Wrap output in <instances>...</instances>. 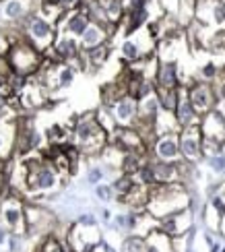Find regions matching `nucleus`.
Returning a JSON list of instances; mask_svg holds the SVG:
<instances>
[{
  "instance_id": "39",
  "label": "nucleus",
  "mask_w": 225,
  "mask_h": 252,
  "mask_svg": "<svg viewBox=\"0 0 225 252\" xmlns=\"http://www.w3.org/2000/svg\"><path fill=\"white\" fill-rule=\"evenodd\" d=\"M60 2H62V6L66 8V10H77V8L83 6L85 0H60Z\"/></svg>"
},
{
  "instance_id": "8",
  "label": "nucleus",
  "mask_w": 225,
  "mask_h": 252,
  "mask_svg": "<svg viewBox=\"0 0 225 252\" xmlns=\"http://www.w3.org/2000/svg\"><path fill=\"white\" fill-rule=\"evenodd\" d=\"M0 219L2 225L13 234L27 232V219H25V205L17 196H8L0 205Z\"/></svg>"
},
{
  "instance_id": "20",
  "label": "nucleus",
  "mask_w": 225,
  "mask_h": 252,
  "mask_svg": "<svg viewBox=\"0 0 225 252\" xmlns=\"http://www.w3.org/2000/svg\"><path fill=\"white\" fill-rule=\"evenodd\" d=\"M112 29H114V27H108V25H101V23H95V21H91V23L87 25V29H85V33L79 37L81 52L105 44V41H108V37H110V31H112Z\"/></svg>"
},
{
  "instance_id": "3",
  "label": "nucleus",
  "mask_w": 225,
  "mask_h": 252,
  "mask_svg": "<svg viewBox=\"0 0 225 252\" xmlns=\"http://www.w3.org/2000/svg\"><path fill=\"white\" fill-rule=\"evenodd\" d=\"M108 139H110V134L101 128L95 112L83 114V116L74 122L72 145L79 149V153H85V155L101 153L105 147H108Z\"/></svg>"
},
{
  "instance_id": "19",
  "label": "nucleus",
  "mask_w": 225,
  "mask_h": 252,
  "mask_svg": "<svg viewBox=\"0 0 225 252\" xmlns=\"http://www.w3.org/2000/svg\"><path fill=\"white\" fill-rule=\"evenodd\" d=\"M149 159L153 163V170H155L159 184L182 182V161H163V159H157V157H151V155H149Z\"/></svg>"
},
{
  "instance_id": "33",
  "label": "nucleus",
  "mask_w": 225,
  "mask_h": 252,
  "mask_svg": "<svg viewBox=\"0 0 225 252\" xmlns=\"http://www.w3.org/2000/svg\"><path fill=\"white\" fill-rule=\"evenodd\" d=\"M205 161H207V165L211 167L213 174L223 176V172H225V153H217V155L205 157Z\"/></svg>"
},
{
  "instance_id": "18",
  "label": "nucleus",
  "mask_w": 225,
  "mask_h": 252,
  "mask_svg": "<svg viewBox=\"0 0 225 252\" xmlns=\"http://www.w3.org/2000/svg\"><path fill=\"white\" fill-rule=\"evenodd\" d=\"M174 114H176V120H178V124H180V128L200 124V114L196 112L194 106H192V101H190V97H188L186 85H180V99H178V108H176Z\"/></svg>"
},
{
  "instance_id": "37",
  "label": "nucleus",
  "mask_w": 225,
  "mask_h": 252,
  "mask_svg": "<svg viewBox=\"0 0 225 252\" xmlns=\"http://www.w3.org/2000/svg\"><path fill=\"white\" fill-rule=\"evenodd\" d=\"M153 0H126V10H138V8H149Z\"/></svg>"
},
{
  "instance_id": "12",
  "label": "nucleus",
  "mask_w": 225,
  "mask_h": 252,
  "mask_svg": "<svg viewBox=\"0 0 225 252\" xmlns=\"http://www.w3.org/2000/svg\"><path fill=\"white\" fill-rule=\"evenodd\" d=\"M110 112L116 120L118 126H134L136 124V118H138V99H134L132 95H122L118 97L112 106H110Z\"/></svg>"
},
{
  "instance_id": "24",
  "label": "nucleus",
  "mask_w": 225,
  "mask_h": 252,
  "mask_svg": "<svg viewBox=\"0 0 225 252\" xmlns=\"http://www.w3.org/2000/svg\"><path fill=\"white\" fill-rule=\"evenodd\" d=\"M46 139L52 147L56 145H70L72 143V130L66 128L64 124H52L46 130Z\"/></svg>"
},
{
  "instance_id": "43",
  "label": "nucleus",
  "mask_w": 225,
  "mask_h": 252,
  "mask_svg": "<svg viewBox=\"0 0 225 252\" xmlns=\"http://www.w3.org/2000/svg\"><path fill=\"white\" fill-rule=\"evenodd\" d=\"M221 234L225 236V213L221 215Z\"/></svg>"
},
{
  "instance_id": "23",
  "label": "nucleus",
  "mask_w": 225,
  "mask_h": 252,
  "mask_svg": "<svg viewBox=\"0 0 225 252\" xmlns=\"http://www.w3.org/2000/svg\"><path fill=\"white\" fill-rule=\"evenodd\" d=\"M120 56H122V60L130 62V64H134V62L147 58V54L143 52L141 44L136 41V37H126L122 41V44H120Z\"/></svg>"
},
{
  "instance_id": "16",
  "label": "nucleus",
  "mask_w": 225,
  "mask_h": 252,
  "mask_svg": "<svg viewBox=\"0 0 225 252\" xmlns=\"http://www.w3.org/2000/svg\"><path fill=\"white\" fill-rule=\"evenodd\" d=\"M155 85L161 89H178L180 85H184L176 60H159V66L155 72Z\"/></svg>"
},
{
  "instance_id": "29",
  "label": "nucleus",
  "mask_w": 225,
  "mask_h": 252,
  "mask_svg": "<svg viewBox=\"0 0 225 252\" xmlns=\"http://www.w3.org/2000/svg\"><path fill=\"white\" fill-rule=\"evenodd\" d=\"M219 77H221V68L217 66V62H213V60H209V62H205L200 68H198V79L200 81H207V83H215L219 81Z\"/></svg>"
},
{
  "instance_id": "13",
  "label": "nucleus",
  "mask_w": 225,
  "mask_h": 252,
  "mask_svg": "<svg viewBox=\"0 0 225 252\" xmlns=\"http://www.w3.org/2000/svg\"><path fill=\"white\" fill-rule=\"evenodd\" d=\"M91 23L89 17L85 15L83 8H77V10H68L58 23H56V29L58 33H66V35H72V37H81L85 33V29Z\"/></svg>"
},
{
  "instance_id": "5",
  "label": "nucleus",
  "mask_w": 225,
  "mask_h": 252,
  "mask_svg": "<svg viewBox=\"0 0 225 252\" xmlns=\"http://www.w3.org/2000/svg\"><path fill=\"white\" fill-rule=\"evenodd\" d=\"M23 33L25 37L33 44L37 50H41L46 54V52H50V48L54 46L56 41V35H58V29H56V23H52V21H48L46 17H41L37 10H33L23 23Z\"/></svg>"
},
{
  "instance_id": "44",
  "label": "nucleus",
  "mask_w": 225,
  "mask_h": 252,
  "mask_svg": "<svg viewBox=\"0 0 225 252\" xmlns=\"http://www.w3.org/2000/svg\"><path fill=\"white\" fill-rule=\"evenodd\" d=\"M91 252H103V248H101V246H95Z\"/></svg>"
},
{
  "instance_id": "15",
  "label": "nucleus",
  "mask_w": 225,
  "mask_h": 252,
  "mask_svg": "<svg viewBox=\"0 0 225 252\" xmlns=\"http://www.w3.org/2000/svg\"><path fill=\"white\" fill-rule=\"evenodd\" d=\"M200 130H202V136L225 139V108L221 103H217L205 116H200Z\"/></svg>"
},
{
  "instance_id": "35",
  "label": "nucleus",
  "mask_w": 225,
  "mask_h": 252,
  "mask_svg": "<svg viewBox=\"0 0 225 252\" xmlns=\"http://www.w3.org/2000/svg\"><path fill=\"white\" fill-rule=\"evenodd\" d=\"M105 167H101V165H91L89 170H87V182L91 184V186H97V184H101L103 182V178H105Z\"/></svg>"
},
{
  "instance_id": "30",
  "label": "nucleus",
  "mask_w": 225,
  "mask_h": 252,
  "mask_svg": "<svg viewBox=\"0 0 225 252\" xmlns=\"http://www.w3.org/2000/svg\"><path fill=\"white\" fill-rule=\"evenodd\" d=\"M95 116H97V122L101 124V128L108 134H112L118 128V124H116V120H114V116H112V112H110L108 106H101L97 112H95Z\"/></svg>"
},
{
  "instance_id": "31",
  "label": "nucleus",
  "mask_w": 225,
  "mask_h": 252,
  "mask_svg": "<svg viewBox=\"0 0 225 252\" xmlns=\"http://www.w3.org/2000/svg\"><path fill=\"white\" fill-rule=\"evenodd\" d=\"M13 77H15V70H13V66H10V62H8L6 54H4V56H0V91L10 85Z\"/></svg>"
},
{
  "instance_id": "10",
  "label": "nucleus",
  "mask_w": 225,
  "mask_h": 252,
  "mask_svg": "<svg viewBox=\"0 0 225 252\" xmlns=\"http://www.w3.org/2000/svg\"><path fill=\"white\" fill-rule=\"evenodd\" d=\"M192 227H194V213H192L190 209H182V211H178L174 215L159 219V229H161L163 234H167L169 238L184 236Z\"/></svg>"
},
{
  "instance_id": "32",
  "label": "nucleus",
  "mask_w": 225,
  "mask_h": 252,
  "mask_svg": "<svg viewBox=\"0 0 225 252\" xmlns=\"http://www.w3.org/2000/svg\"><path fill=\"white\" fill-rule=\"evenodd\" d=\"M95 196H97L101 203H110V201H116V190H114L112 184L101 182V184L95 186Z\"/></svg>"
},
{
  "instance_id": "14",
  "label": "nucleus",
  "mask_w": 225,
  "mask_h": 252,
  "mask_svg": "<svg viewBox=\"0 0 225 252\" xmlns=\"http://www.w3.org/2000/svg\"><path fill=\"white\" fill-rule=\"evenodd\" d=\"M25 219H27V232H31V234H46L52 229V225H54V217L39 205H27Z\"/></svg>"
},
{
  "instance_id": "41",
  "label": "nucleus",
  "mask_w": 225,
  "mask_h": 252,
  "mask_svg": "<svg viewBox=\"0 0 225 252\" xmlns=\"http://www.w3.org/2000/svg\"><path fill=\"white\" fill-rule=\"evenodd\" d=\"M6 240H8V229L0 225V248H2V244H6Z\"/></svg>"
},
{
  "instance_id": "21",
  "label": "nucleus",
  "mask_w": 225,
  "mask_h": 252,
  "mask_svg": "<svg viewBox=\"0 0 225 252\" xmlns=\"http://www.w3.org/2000/svg\"><path fill=\"white\" fill-rule=\"evenodd\" d=\"M112 186H114V190H116V201L122 205L124 198L138 186V182H136V178H134L132 174H122V172H120V176L114 178Z\"/></svg>"
},
{
  "instance_id": "22",
  "label": "nucleus",
  "mask_w": 225,
  "mask_h": 252,
  "mask_svg": "<svg viewBox=\"0 0 225 252\" xmlns=\"http://www.w3.org/2000/svg\"><path fill=\"white\" fill-rule=\"evenodd\" d=\"M37 13L41 17H46L48 21H52V23H58V21L68 13V10L62 6L60 0H39L37 2Z\"/></svg>"
},
{
  "instance_id": "46",
  "label": "nucleus",
  "mask_w": 225,
  "mask_h": 252,
  "mask_svg": "<svg viewBox=\"0 0 225 252\" xmlns=\"http://www.w3.org/2000/svg\"><path fill=\"white\" fill-rule=\"evenodd\" d=\"M223 182H225V172H223Z\"/></svg>"
},
{
  "instance_id": "9",
  "label": "nucleus",
  "mask_w": 225,
  "mask_h": 252,
  "mask_svg": "<svg viewBox=\"0 0 225 252\" xmlns=\"http://www.w3.org/2000/svg\"><path fill=\"white\" fill-rule=\"evenodd\" d=\"M101 236L97 232V225H81L74 223L68 232V248L74 252H91L95 246H99Z\"/></svg>"
},
{
  "instance_id": "40",
  "label": "nucleus",
  "mask_w": 225,
  "mask_h": 252,
  "mask_svg": "<svg viewBox=\"0 0 225 252\" xmlns=\"http://www.w3.org/2000/svg\"><path fill=\"white\" fill-rule=\"evenodd\" d=\"M101 221L103 223H112L114 221V215H112L110 209H101Z\"/></svg>"
},
{
  "instance_id": "28",
  "label": "nucleus",
  "mask_w": 225,
  "mask_h": 252,
  "mask_svg": "<svg viewBox=\"0 0 225 252\" xmlns=\"http://www.w3.org/2000/svg\"><path fill=\"white\" fill-rule=\"evenodd\" d=\"M120 252H149L147 238L136 236V234H130L128 238H124V242H122V246H120Z\"/></svg>"
},
{
  "instance_id": "38",
  "label": "nucleus",
  "mask_w": 225,
  "mask_h": 252,
  "mask_svg": "<svg viewBox=\"0 0 225 252\" xmlns=\"http://www.w3.org/2000/svg\"><path fill=\"white\" fill-rule=\"evenodd\" d=\"M77 223H81V225H97V219H95V215H91V213H83V215H79Z\"/></svg>"
},
{
  "instance_id": "4",
  "label": "nucleus",
  "mask_w": 225,
  "mask_h": 252,
  "mask_svg": "<svg viewBox=\"0 0 225 252\" xmlns=\"http://www.w3.org/2000/svg\"><path fill=\"white\" fill-rule=\"evenodd\" d=\"M6 58L10 62V66H13L15 75H19V77L35 75V72L41 70L44 64H46L44 62V52L37 50L27 37L17 41V44H13V46H8Z\"/></svg>"
},
{
  "instance_id": "2",
  "label": "nucleus",
  "mask_w": 225,
  "mask_h": 252,
  "mask_svg": "<svg viewBox=\"0 0 225 252\" xmlns=\"http://www.w3.org/2000/svg\"><path fill=\"white\" fill-rule=\"evenodd\" d=\"M23 163L27 170L23 192L27 196H44L58 190L62 182V174L50 159H44L41 155H37V157H27Z\"/></svg>"
},
{
  "instance_id": "6",
  "label": "nucleus",
  "mask_w": 225,
  "mask_h": 252,
  "mask_svg": "<svg viewBox=\"0 0 225 252\" xmlns=\"http://www.w3.org/2000/svg\"><path fill=\"white\" fill-rule=\"evenodd\" d=\"M186 89H188V97L192 101V106L196 108V112L200 116H205L207 112H211L213 108L219 103V95H217V89L213 83L207 81H192V83H184Z\"/></svg>"
},
{
  "instance_id": "25",
  "label": "nucleus",
  "mask_w": 225,
  "mask_h": 252,
  "mask_svg": "<svg viewBox=\"0 0 225 252\" xmlns=\"http://www.w3.org/2000/svg\"><path fill=\"white\" fill-rule=\"evenodd\" d=\"M17 139V126L6 122L2 116H0V155H6V151L15 145Z\"/></svg>"
},
{
  "instance_id": "47",
  "label": "nucleus",
  "mask_w": 225,
  "mask_h": 252,
  "mask_svg": "<svg viewBox=\"0 0 225 252\" xmlns=\"http://www.w3.org/2000/svg\"><path fill=\"white\" fill-rule=\"evenodd\" d=\"M35 2H39V0H35Z\"/></svg>"
},
{
  "instance_id": "34",
  "label": "nucleus",
  "mask_w": 225,
  "mask_h": 252,
  "mask_svg": "<svg viewBox=\"0 0 225 252\" xmlns=\"http://www.w3.org/2000/svg\"><path fill=\"white\" fill-rule=\"evenodd\" d=\"M159 6L165 15L169 17H180V10H182V0H157Z\"/></svg>"
},
{
  "instance_id": "1",
  "label": "nucleus",
  "mask_w": 225,
  "mask_h": 252,
  "mask_svg": "<svg viewBox=\"0 0 225 252\" xmlns=\"http://www.w3.org/2000/svg\"><path fill=\"white\" fill-rule=\"evenodd\" d=\"M190 194L186 184L174 182V184H155L149 188V203L147 211L155 219H163L167 215H174L182 209H188Z\"/></svg>"
},
{
  "instance_id": "42",
  "label": "nucleus",
  "mask_w": 225,
  "mask_h": 252,
  "mask_svg": "<svg viewBox=\"0 0 225 252\" xmlns=\"http://www.w3.org/2000/svg\"><path fill=\"white\" fill-rule=\"evenodd\" d=\"M99 246L103 248V252H118L110 242H108V240H101V242H99Z\"/></svg>"
},
{
  "instance_id": "26",
  "label": "nucleus",
  "mask_w": 225,
  "mask_h": 252,
  "mask_svg": "<svg viewBox=\"0 0 225 252\" xmlns=\"http://www.w3.org/2000/svg\"><path fill=\"white\" fill-rule=\"evenodd\" d=\"M155 95H157L159 106H161L163 112H176L178 99H180V87L178 89H161V87H157Z\"/></svg>"
},
{
  "instance_id": "17",
  "label": "nucleus",
  "mask_w": 225,
  "mask_h": 252,
  "mask_svg": "<svg viewBox=\"0 0 225 252\" xmlns=\"http://www.w3.org/2000/svg\"><path fill=\"white\" fill-rule=\"evenodd\" d=\"M52 54L58 58V62H74L81 56V44L77 37L66 35V33H58L54 46L50 48Z\"/></svg>"
},
{
  "instance_id": "27",
  "label": "nucleus",
  "mask_w": 225,
  "mask_h": 252,
  "mask_svg": "<svg viewBox=\"0 0 225 252\" xmlns=\"http://www.w3.org/2000/svg\"><path fill=\"white\" fill-rule=\"evenodd\" d=\"M134 178H136L138 184H143V186H147V188L159 184V182H157V176H155V170H153V163H151V159H149V157L141 163V167L136 170Z\"/></svg>"
},
{
  "instance_id": "11",
  "label": "nucleus",
  "mask_w": 225,
  "mask_h": 252,
  "mask_svg": "<svg viewBox=\"0 0 225 252\" xmlns=\"http://www.w3.org/2000/svg\"><path fill=\"white\" fill-rule=\"evenodd\" d=\"M149 155L163 161H182L178 134H159L155 143L149 147Z\"/></svg>"
},
{
  "instance_id": "36",
  "label": "nucleus",
  "mask_w": 225,
  "mask_h": 252,
  "mask_svg": "<svg viewBox=\"0 0 225 252\" xmlns=\"http://www.w3.org/2000/svg\"><path fill=\"white\" fill-rule=\"evenodd\" d=\"M21 236L23 234H13L10 232L8 234V240H6V244H8V252H23V240H21Z\"/></svg>"
},
{
  "instance_id": "45",
  "label": "nucleus",
  "mask_w": 225,
  "mask_h": 252,
  "mask_svg": "<svg viewBox=\"0 0 225 252\" xmlns=\"http://www.w3.org/2000/svg\"><path fill=\"white\" fill-rule=\"evenodd\" d=\"M221 252H225V244H223V246H221Z\"/></svg>"
},
{
  "instance_id": "7",
  "label": "nucleus",
  "mask_w": 225,
  "mask_h": 252,
  "mask_svg": "<svg viewBox=\"0 0 225 252\" xmlns=\"http://www.w3.org/2000/svg\"><path fill=\"white\" fill-rule=\"evenodd\" d=\"M178 141H180V151H182V159L190 161V163H200L205 159L202 153V130L200 124L194 126H186L178 132Z\"/></svg>"
}]
</instances>
